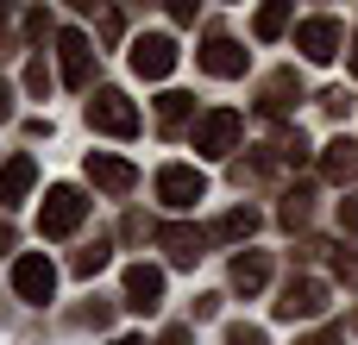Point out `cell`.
Instances as JSON below:
<instances>
[{
    "label": "cell",
    "instance_id": "10",
    "mask_svg": "<svg viewBox=\"0 0 358 345\" xmlns=\"http://www.w3.org/2000/svg\"><path fill=\"white\" fill-rule=\"evenodd\" d=\"M201 69H208V75H245V50H239L227 31H214V38L201 44Z\"/></svg>",
    "mask_w": 358,
    "mask_h": 345
},
{
    "label": "cell",
    "instance_id": "13",
    "mask_svg": "<svg viewBox=\"0 0 358 345\" xmlns=\"http://www.w3.org/2000/svg\"><path fill=\"white\" fill-rule=\"evenodd\" d=\"M126 295H132V308H138V314H145V308H157V295H164V270L132 264V270H126Z\"/></svg>",
    "mask_w": 358,
    "mask_h": 345
},
{
    "label": "cell",
    "instance_id": "9",
    "mask_svg": "<svg viewBox=\"0 0 358 345\" xmlns=\"http://www.w3.org/2000/svg\"><path fill=\"white\" fill-rule=\"evenodd\" d=\"M88 182H101L107 195H126V189L138 182V170H132L126 157H107V151H88Z\"/></svg>",
    "mask_w": 358,
    "mask_h": 345
},
{
    "label": "cell",
    "instance_id": "26",
    "mask_svg": "<svg viewBox=\"0 0 358 345\" xmlns=\"http://www.w3.org/2000/svg\"><path fill=\"white\" fill-rule=\"evenodd\" d=\"M6 113H13V88L0 82V119H6Z\"/></svg>",
    "mask_w": 358,
    "mask_h": 345
},
{
    "label": "cell",
    "instance_id": "6",
    "mask_svg": "<svg viewBox=\"0 0 358 345\" xmlns=\"http://www.w3.org/2000/svg\"><path fill=\"white\" fill-rule=\"evenodd\" d=\"M296 50H302L308 63H327V57L340 50V19H302V25H296Z\"/></svg>",
    "mask_w": 358,
    "mask_h": 345
},
{
    "label": "cell",
    "instance_id": "11",
    "mask_svg": "<svg viewBox=\"0 0 358 345\" xmlns=\"http://www.w3.org/2000/svg\"><path fill=\"white\" fill-rule=\"evenodd\" d=\"M38 182V163L19 151V157H6L0 163V207H13V201H25V189Z\"/></svg>",
    "mask_w": 358,
    "mask_h": 345
},
{
    "label": "cell",
    "instance_id": "8",
    "mask_svg": "<svg viewBox=\"0 0 358 345\" xmlns=\"http://www.w3.org/2000/svg\"><path fill=\"white\" fill-rule=\"evenodd\" d=\"M157 195H164L170 207H195V201L208 195V182H201V170H189V163H170V170L157 176Z\"/></svg>",
    "mask_w": 358,
    "mask_h": 345
},
{
    "label": "cell",
    "instance_id": "1",
    "mask_svg": "<svg viewBox=\"0 0 358 345\" xmlns=\"http://www.w3.org/2000/svg\"><path fill=\"white\" fill-rule=\"evenodd\" d=\"M82 214H88V201L63 182V189L44 195V207H38V233H44V239H69V233L82 226Z\"/></svg>",
    "mask_w": 358,
    "mask_h": 345
},
{
    "label": "cell",
    "instance_id": "7",
    "mask_svg": "<svg viewBox=\"0 0 358 345\" xmlns=\"http://www.w3.org/2000/svg\"><path fill=\"white\" fill-rule=\"evenodd\" d=\"M132 69H138L145 82H164V75L176 69V44H170V38H157V31H151V38H138V44H132Z\"/></svg>",
    "mask_w": 358,
    "mask_h": 345
},
{
    "label": "cell",
    "instance_id": "17",
    "mask_svg": "<svg viewBox=\"0 0 358 345\" xmlns=\"http://www.w3.org/2000/svg\"><path fill=\"white\" fill-rule=\"evenodd\" d=\"M189 107H195L189 94H164V101H157V126H164V132H176V126L189 119Z\"/></svg>",
    "mask_w": 358,
    "mask_h": 345
},
{
    "label": "cell",
    "instance_id": "20",
    "mask_svg": "<svg viewBox=\"0 0 358 345\" xmlns=\"http://www.w3.org/2000/svg\"><path fill=\"white\" fill-rule=\"evenodd\" d=\"M101 264H107V245H101V239H94L88 251H76V277H94Z\"/></svg>",
    "mask_w": 358,
    "mask_h": 345
},
{
    "label": "cell",
    "instance_id": "23",
    "mask_svg": "<svg viewBox=\"0 0 358 345\" xmlns=\"http://www.w3.org/2000/svg\"><path fill=\"white\" fill-rule=\"evenodd\" d=\"M25 82H31V94H50V75H44V63H31V69H25Z\"/></svg>",
    "mask_w": 358,
    "mask_h": 345
},
{
    "label": "cell",
    "instance_id": "14",
    "mask_svg": "<svg viewBox=\"0 0 358 345\" xmlns=\"http://www.w3.org/2000/svg\"><path fill=\"white\" fill-rule=\"evenodd\" d=\"M157 245L170 251V264H195V258H201V233H195V226H164Z\"/></svg>",
    "mask_w": 358,
    "mask_h": 345
},
{
    "label": "cell",
    "instance_id": "5",
    "mask_svg": "<svg viewBox=\"0 0 358 345\" xmlns=\"http://www.w3.org/2000/svg\"><path fill=\"white\" fill-rule=\"evenodd\" d=\"M315 314H327V283H315V277L289 283L277 302V321H315Z\"/></svg>",
    "mask_w": 358,
    "mask_h": 345
},
{
    "label": "cell",
    "instance_id": "4",
    "mask_svg": "<svg viewBox=\"0 0 358 345\" xmlns=\"http://www.w3.org/2000/svg\"><path fill=\"white\" fill-rule=\"evenodd\" d=\"M13 289H19L25 302H50V289H57V264H50L44 251H25V258L13 264Z\"/></svg>",
    "mask_w": 358,
    "mask_h": 345
},
{
    "label": "cell",
    "instance_id": "18",
    "mask_svg": "<svg viewBox=\"0 0 358 345\" xmlns=\"http://www.w3.org/2000/svg\"><path fill=\"white\" fill-rule=\"evenodd\" d=\"M214 233H220V239H245V233H258V214H252V207H239V214H227Z\"/></svg>",
    "mask_w": 358,
    "mask_h": 345
},
{
    "label": "cell",
    "instance_id": "25",
    "mask_svg": "<svg viewBox=\"0 0 358 345\" xmlns=\"http://www.w3.org/2000/svg\"><path fill=\"white\" fill-rule=\"evenodd\" d=\"M346 339V333H340V327H327V333H315V339H302V345H340Z\"/></svg>",
    "mask_w": 358,
    "mask_h": 345
},
{
    "label": "cell",
    "instance_id": "24",
    "mask_svg": "<svg viewBox=\"0 0 358 345\" xmlns=\"http://www.w3.org/2000/svg\"><path fill=\"white\" fill-rule=\"evenodd\" d=\"M157 345H195V333H189V327H170V333H164Z\"/></svg>",
    "mask_w": 358,
    "mask_h": 345
},
{
    "label": "cell",
    "instance_id": "15",
    "mask_svg": "<svg viewBox=\"0 0 358 345\" xmlns=\"http://www.w3.org/2000/svg\"><path fill=\"white\" fill-rule=\"evenodd\" d=\"M321 170H327L334 182H352V176H358V145H352V138H334L327 157H321Z\"/></svg>",
    "mask_w": 358,
    "mask_h": 345
},
{
    "label": "cell",
    "instance_id": "2",
    "mask_svg": "<svg viewBox=\"0 0 358 345\" xmlns=\"http://www.w3.org/2000/svg\"><path fill=\"white\" fill-rule=\"evenodd\" d=\"M88 126H94V132H113V138H132V132H138V107H132L120 88H101V94L88 101Z\"/></svg>",
    "mask_w": 358,
    "mask_h": 345
},
{
    "label": "cell",
    "instance_id": "16",
    "mask_svg": "<svg viewBox=\"0 0 358 345\" xmlns=\"http://www.w3.org/2000/svg\"><path fill=\"white\" fill-rule=\"evenodd\" d=\"M264 277H271L264 251H252V258H239V264H233V289H239V295H258V289H264Z\"/></svg>",
    "mask_w": 358,
    "mask_h": 345
},
{
    "label": "cell",
    "instance_id": "21",
    "mask_svg": "<svg viewBox=\"0 0 358 345\" xmlns=\"http://www.w3.org/2000/svg\"><path fill=\"white\" fill-rule=\"evenodd\" d=\"M227 345H264V333H258V327H233V333H227Z\"/></svg>",
    "mask_w": 358,
    "mask_h": 345
},
{
    "label": "cell",
    "instance_id": "22",
    "mask_svg": "<svg viewBox=\"0 0 358 345\" xmlns=\"http://www.w3.org/2000/svg\"><path fill=\"white\" fill-rule=\"evenodd\" d=\"M340 226H346V233H358V195H346V201H340Z\"/></svg>",
    "mask_w": 358,
    "mask_h": 345
},
{
    "label": "cell",
    "instance_id": "19",
    "mask_svg": "<svg viewBox=\"0 0 358 345\" xmlns=\"http://www.w3.org/2000/svg\"><path fill=\"white\" fill-rule=\"evenodd\" d=\"M283 25H289V6H264V13L252 19V31H258V38H277Z\"/></svg>",
    "mask_w": 358,
    "mask_h": 345
},
{
    "label": "cell",
    "instance_id": "27",
    "mask_svg": "<svg viewBox=\"0 0 358 345\" xmlns=\"http://www.w3.org/2000/svg\"><path fill=\"white\" fill-rule=\"evenodd\" d=\"M352 69H358V38H352Z\"/></svg>",
    "mask_w": 358,
    "mask_h": 345
},
{
    "label": "cell",
    "instance_id": "3",
    "mask_svg": "<svg viewBox=\"0 0 358 345\" xmlns=\"http://www.w3.org/2000/svg\"><path fill=\"white\" fill-rule=\"evenodd\" d=\"M239 132H245V119H239L233 107H220V113H208V119L195 126V151H201V157H227V151L239 145Z\"/></svg>",
    "mask_w": 358,
    "mask_h": 345
},
{
    "label": "cell",
    "instance_id": "28",
    "mask_svg": "<svg viewBox=\"0 0 358 345\" xmlns=\"http://www.w3.org/2000/svg\"><path fill=\"white\" fill-rule=\"evenodd\" d=\"M113 345H138V339H113Z\"/></svg>",
    "mask_w": 358,
    "mask_h": 345
},
{
    "label": "cell",
    "instance_id": "12",
    "mask_svg": "<svg viewBox=\"0 0 358 345\" xmlns=\"http://www.w3.org/2000/svg\"><path fill=\"white\" fill-rule=\"evenodd\" d=\"M57 50H63V82H69V88H88V57H94L88 38H82V31H63Z\"/></svg>",
    "mask_w": 358,
    "mask_h": 345
}]
</instances>
